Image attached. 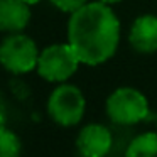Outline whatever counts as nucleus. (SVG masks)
I'll return each instance as SVG.
<instances>
[{
  "label": "nucleus",
  "mask_w": 157,
  "mask_h": 157,
  "mask_svg": "<svg viewBox=\"0 0 157 157\" xmlns=\"http://www.w3.org/2000/svg\"><path fill=\"white\" fill-rule=\"evenodd\" d=\"M58 10L64 12V14H73L78 9H81L88 0H49Z\"/></svg>",
  "instance_id": "obj_11"
},
{
  "label": "nucleus",
  "mask_w": 157,
  "mask_h": 157,
  "mask_svg": "<svg viewBox=\"0 0 157 157\" xmlns=\"http://www.w3.org/2000/svg\"><path fill=\"white\" fill-rule=\"evenodd\" d=\"M79 61L76 51L69 42H59L44 48L39 52L37 59V75L49 83H66L76 71Z\"/></svg>",
  "instance_id": "obj_3"
},
{
  "label": "nucleus",
  "mask_w": 157,
  "mask_h": 157,
  "mask_svg": "<svg viewBox=\"0 0 157 157\" xmlns=\"http://www.w3.org/2000/svg\"><path fill=\"white\" fill-rule=\"evenodd\" d=\"M105 112L115 125L122 127L147 122L152 115L145 95L132 86H122L110 93L105 103Z\"/></svg>",
  "instance_id": "obj_2"
},
{
  "label": "nucleus",
  "mask_w": 157,
  "mask_h": 157,
  "mask_svg": "<svg viewBox=\"0 0 157 157\" xmlns=\"http://www.w3.org/2000/svg\"><path fill=\"white\" fill-rule=\"evenodd\" d=\"M39 52L34 39L24 32H12L0 42V66L12 75H24L36 69Z\"/></svg>",
  "instance_id": "obj_5"
},
{
  "label": "nucleus",
  "mask_w": 157,
  "mask_h": 157,
  "mask_svg": "<svg viewBox=\"0 0 157 157\" xmlns=\"http://www.w3.org/2000/svg\"><path fill=\"white\" fill-rule=\"evenodd\" d=\"M5 117H7V112H5L4 100H2V96H0V125H5Z\"/></svg>",
  "instance_id": "obj_12"
},
{
  "label": "nucleus",
  "mask_w": 157,
  "mask_h": 157,
  "mask_svg": "<svg viewBox=\"0 0 157 157\" xmlns=\"http://www.w3.org/2000/svg\"><path fill=\"white\" fill-rule=\"evenodd\" d=\"M86 112V98L75 85L59 83L48 98V115L61 127H75L83 120Z\"/></svg>",
  "instance_id": "obj_4"
},
{
  "label": "nucleus",
  "mask_w": 157,
  "mask_h": 157,
  "mask_svg": "<svg viewBox=\"0 0 157 157\" xmlns=\"http://www.w3.org/2000/svg\"><path fill=\"white\" fill-rule=\"evenodd\" d=\"M22 150V142L5 125H0V157H15Z\"/></svg>",
  "instance_id": "obj_10"
},
{
  "label": "nucleus",
  "mask_w": 157,
  "mask_h": 157,
  "mask_svg": "<svg viewBox=\"0 0 157 157\" xmlns=\"http://www.w3.org/2000/svg\"><path fill=\"white\" fill-rule=\"evenodd\" d=\"M22 2H25L27 5H36V4H39L41 0H22Z\"/></svg>",
  "instance_id": "obj_14"
},
{
  "label": "nucleus",
  "mask_w": 157,
  "mask_h": 157,
  "mask_svg": "<svg viewBox=\"0 0 157 157\" xmlns=\"http://www.w3.org/2000/svg\"><path fill=\"white\" fill-rule=\"evenodd\" d=\"M128 42L140 54L157 52V15L144 14L137 17L128 31Z\"/></svg>",
  "instance_id": "obj_7"
},
{
  "label": "nucleus",
  "mask_w": 157,
  "mask_h": 157,
  "mask_svg": "<svg viewBox=\"0 0 157 157\" xmlns=\"http://www.w3.org/2000/svg\"><path fill=\"white\" fill-rule=\"evenodd\" d=\"M68 42L81 64L100 66L112 59L120 44V21L112 5L100 0L86 2L69 14Z\"/></svg>",
  "instance_id": "obj_1"
},
{
  "label": "nucleus",
  "mask_w": 157,
  "mask_h": 157,
  "mask_svg": "<svg viewBox=\"0 0 157 157\" xmlns=\"http://www.w3.org/2000/svg\"><path fill=\"white\" fill-rule=\"evenodd\" d=\"M100 2H103V4H106V5H115V4H118V2H122V0H100Z\"/></svg>",
  "instance_id": "obj_13"
},
{
  "label": "nucleus",
  "mask_w": 157,
  "mask_h": 157,
  "mask_svg": "<svg viewBox=\"0 0 157 157\" xmlns=\"http://www.w3.org/2000/svg\"><path fill=\"white\" fill-rule=\"evenodd\" d=\"M31 5L22 0H0V31L24 32L31 22Z\"/></svg>",
  "instance_id": "obj_8"
},
{
  "label": "nucleus",
  "mask_w": 157,
  "mask_h": 157,
  "mask_svg": "<svg viewBox=\"0 0 157 157\" xmlns=\"http://www.w3.org/2000/svg\"><path fill=\"white\" fill-rule=\"evenodd\" d=\"M155 122H157V117H155Z\"/></svg>",
  "instance_id": "obj_15"
},
{
  "label": "nucleus",
  "mask_w": 157,
  "mask_h": 157,
  "mask_svg": "<svg viewBox=\"0 0 157 157\" xmlns=\"http://www.w3.org/2000/svg\"><path fill=\"white\" fill-rule=\"evenodd\" d=\"M113 137L108 127L101 123H88L76 137V149L83 157H103L110 152Z\"/></svg>",
  "instance_id": "obj_6"
},
{
  "label": "nucleus",
  "mask_w": 157,
  "mask_h": 157,
  "mask_svg": "<svg viewBox=\"0 0 157 157\" xmlns=\"http://www.w3.org/2000/svg\"><path fill=\"white\" fill-rule=\"evenodd\" d=\"M125 154L128 157H157V132L137 135L128 144Z\"/></svg>",
  "instance_id": "obj_9"
}]
</instances>
